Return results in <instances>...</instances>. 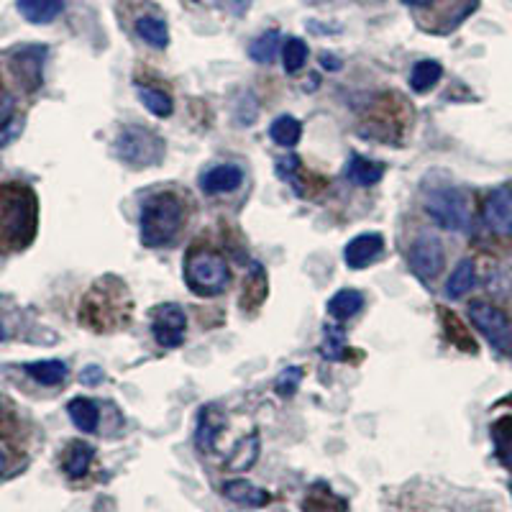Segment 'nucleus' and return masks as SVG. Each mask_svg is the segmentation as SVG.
Instances as JSON below:
<instances>
[{"label": "nucleus", "instance_id": "nucleus-1", "mask_svg": "<svg viewBox=\"0 0 512 512\" xmlns=\"http://www.w3.org/2000/svg\"><path fill=\"white\" fill-rule=\"evenodd\" d=\"M185 226V203L175 192H154L141 205L139 228L141 244L149 249H162L177 239V233Z\"/></svg>", "mask_w": 512, "mask_h": 512}, {"label": "nucleus", "instance_id": "nucleus-2", "mask_svg": "<svg viewBox=\"0 0 512 512\" xmlns=\"http://www.w3.org/2000/svg\"><path fill=\"white\" fill-rule=\"evenodd\" d=\"M185 280L187 287L198 295H221L231 282V267L216 251H195L187 254Z\"/></svg>", "mask_w": 512, "mask_h": 512}, {"label": "nucleus", "instance_id": "nucleus-3", "mask_svg": "<svg viewBox=\"0 0 512 512\" xmlns=\"http://www.w3.org/2000/svg\"><path fill=\"white\" fill-rule=\"evenodd\" d=\"M116 154L128 167H154L164 157V141L149 128L128 126L118 134Z\"/></svg>", "mask_w": 512, "mask_h": 512}, {"label": "nucleus", "instance_id": "nucleus-4", "mask_svg": "<svg viewBox=\"0 0 512 512\" xmlns=\"http://www.w3.org/2000/svg\"><path fill=\"white\" fill-rule=\"evenodd\" d=\"M425 213L433 218L446 231H466L472 216H469V200L461 190L454 187H441V190L428 192L425 198Z\"/></svg>", "mask_w": 512, "mask_h": 512}, {"label": "nucleus", "instance_id": "nucleus-5", "mask_svg": "<svg viewBox=\"0 0 512 512\" xmlns=\"http://www.w3.org/2000/svg\"><path fill=\"white\" fill-rule=\"evenodd\" d=\"M469 320L497 351H507L512 346V323L502 308L477 300L469 305Z\"/></svg>", "mask_w": 512, "mask_h": 512}, {"label": "nucleus", "instance_id": "nucleus-6", "mask_svg": "<svg viewBox=\"0 0 512 512\" xmlns=\"http://www.w3.org/2000/svg\"><path fill=\"white\" fill-rule=\"evenodd\" d=\"M410 269L418 277L423 285H431L438 274L443 272V264H446V254H443L441 241L433 236V233H420L415 244L410 246Z\"/></svg>", "mask_w": 512, "mask_h": 512}, {"label": "nucleus", "instance_id": "nucleus-7", "mask_svg": "<svg viewBox=\"0 0 512 512\" xmlns=\"http://www.w3.org/2000/svg\"><path fill=\"white\" fill-rule=\"evenodd\" d=\"M152 333L162 349H180L185 344L187 315L177 303H162L152 310Z\"/></svg>", "mask_w": 512, "mask_h": 512}, {"label": "nucleus", "instance_id": "nucleus-8", "mask_svg": "<svg viewBox=\"0 0 512 512\" xmlns=\"http://www.w3.org/2000/svg\"><path fill=\"white\" fill-rule=\"evenodd\" d=\"M484 223L497 236H512V190L500 187L484 200Z\"/></svg>", "mask_w": 512, "mask_h": 512}, {"label": "nucleus", "instance_id": "nucleus-9", "mask_svg": "<svg viewBox=\"0 0 512 512\" xmlns=\"http://www.w3.org/2000/svg\"><path fill=\"white\" fill-rule=\"evenodd\" d=\"M384 251V236L382 233H361L354 241L346 244V264L351 269H367L374 264Z\"/></svg>", "mask_w": 512, "mask_h": 512}, {"label": "nucleus", "instance_id": "nucleus-10", "mask_svg": "<svg viewBox=\"0 0 512 512\" xmlns=\"http://www.w3.org/2000/svg\"><path fill=\"white\" fill-rule=\"evenodd\" d=\"M241 182H244V169L236 164H216L200 177V187L205 195H228V192L239 190Z\"/></svg>", "mask_w": 512, "mask_h": 512}, {"label": "nucleus", "instance_id": "nucleus-11", "mask_svg": "<svg viewBox=\"0 0 512 512\" xmlns=\"http://www.w3.org/2000/svg\"><path fill=\"white\" fill-rule=\"evenodd\" d=\"M223 428H226V415L218 408H203V413L198 418V428H195V443H198L203 454L216 448Z\"/></svg>", "mask_w": 512, "mask_h": 512}, {"label": "nucleus", "instance_id": "nucleus-12", "mask_svg": "<svg viewBox=\"0 0 512 512\" xmlns=\"http://www.w3.org/2000/svg\"><path fill=\"white\" fill-rule=\"evenodd\" d=\"M223 495L244 507H264L269 502V492L246 482V479H228V482H223Z\"/></svg>", "mask_w": 512, "mask_h": 512}, {"label": "nucleus", "instance_id": "nucleus-13", "mask_svg": "<svg viewBox=\"0 0 512 512\" xmlns=\"http://www.w3.org/2000/svg\"><path fill=\"white\" fill-rule=\"evenodd\" d=\"M16 8L29 24L44 26L64 11V0H16Z\"/></svg>", "mask_w": 512, "mask_h": 512}, {"label": "nucleus", "instance_id": "nucleus-14", "mask_svg": "<svg viewBox=\"0 0 512 512\" xmlns=\"http://www.w3.org/2000/svg\"><path fill=\"white\" fill-rule=\"evenodd\" d=\"M384 177V164L372 162V159L361 157V154H354L346 164V180L354 182L359 187H372L377 185Z\"/></svg>", "mask_w": 512, "mask_h": 512}, {"label": "nucleus", "instance_id": "nucleus-15", "mask_svg": "<svg viewBox=\"0 0 512 512\" xmlns=\"http://www.w3.org/2000/svg\"><path fill=\"white\" fill-rule=\"evenodd\" d=\"M474 285H477V267H474V259H461V262L456 264L454 272H451V277L446 280V297L456 300V297L469 295Z\"/></svg>", "mask_w": 512, "mask_h": 512}, {"label": "nucleus", "instance_id": "nucleus-16", "mask_svg": "<svg viewBox=\"0 0 512 512\" xmlns=\"http://www.w3.org/2000/svg\"><path fill=\"white\" fill-rule=\"evenodd\" d=\"M67 413H70L72 423H75L82 433L98 431L100 408L98 402L90 400V397H75V400L67 405Z\"/></svg>", "mask_w": 512, "mask_h": 512}, {"label": "nucleus", "instance_id": "nucleus-17", "mask_svg": "<svg viewBox=\"0 0 512 512\" xmlns=\"http://www.w3.org/2000/svg\"><path fill=\"white\" fill-rule=\"evenodd\" d=\"M361 308H364V295H361L359 290H338L336 295L328 300V313H331L333 320H338V323L354 318Z\"/></svg>", "mask_w": 512, "mask_h": 512}, {"label": "nucleus", "instance_id": "nucleus-18", "mask_svg": "<svg viewBox=\"0 0 512 512\" xmlns=\"http://www.w3.org/2000/svg\"><path fill=\"white\" fill-rule=\"evenodd\" d=\"M93 456H95V448L88 446V443H82V441L70 443L67 456H64V472L70 474L72 479L85 477L90 464H93Z\"/></svg>", "mask_w": 512, "mask_h": 512}, {"label": "nucleus", "instance_id": "nucleus-19", "mask_svg": "<svg viewBox=\"0 0 512 512\" xmlns=\"http://www.w3.org/2000/svg\"><path fill=\"white\" fill-rule=\"evenodd\" d=\"M441 75H443V67L436 62V59H423V62L415 64L413 72H410V88H413V93L418 95L428 93V90L436 88Z\"/></svg>", "mask_w": 512, "mask_h": 512}, {"label": "nucleus", "instance_id": "nucleus-20", "mask_svg": "<svg viewBox=\"0 0 512 512\" xmlns=\"http://www.w3.org/2000/svg\"><path fill=\"white\" fill-rule=\"evenodd\" d=\"M300 136H303V123L297 121L295 116L274 118L272 126H269V139H272L277 146H285V149L297 146Z\"/></svg>", "mask_w": 512, "mask_h": 512}, {"label": "nucleus", "instance_id": "nucleus-21", "mask_svg": "<svg viewBox=\"0 0 512 512\" xmlns=\"http://www.w3.org/2000/svg\"><path fill=\"white\" fill-rule=\"evenodd\" d=\"M259 448H262V443H259V436L256 433H251V436H246L244 441L236 443V448L231 451V456H228V469L231 472H246L249 466H254V461L259 459Z\"/></svg>", "mask_w": 512, "mask_h": 512}, {"label": "nucleus", "instance_id": "nucleus-22", "mask_svg": "<svg viewBox=\"0 0 512 512\" xmlns=\"http://www.w3.org/2000/svg\"><path fill=\"white\" fill-rule=\"evenodd\" d=\"M26 374H29V377H34L39 384L54 387V384H62L64 379H67V364L59 359L34 361V364H26Z\"/></svg>", "mask_w": 512, "mask_h": 512}, {"label": "nucleus", "instance_id": "nucleus-23", "mask_svg": "<svg viewBox=\"0 0 512 512\" xmlns=\"http://www.w3.org/2000/svg\"><path fill=\"white\" fill-rule=\"evenodd\" d=\"M136 34L141 36V41H146L149 47L154 49H167L169 44V29L162 18L157 16H144L136 21Z\"/></svg>", "mask_w": 512, "mask_h": 512}, {"label": "nucleus", "instance_id": "nucleus-24", "mask_svg": "<svg viewBox=\"0 0 512 512\" xmlns=\"http://www.w3.org/2000/svg\"><path fill=\"white\" fill-rule=\"evenodd\" d=\"M277 52H280V31L277 29L264 31L262 36H256L249 47V57L259 64L274 62Z\"/></svg>", "mask_w": 512, "mask_h": 512}, {"label": "nucleus", "instance_id": "nucleus-25", "mask_svg": "<svg viewBox=\"0 0 512 512\" xmlns=\"http://www.w3.org/2000/svg\"><path fill=\"white\" fill-rule=\"evenodd\" d=\"M136 93H139V100H141V105H144L146 111L154 113L157 118H169V116H172V111H175L172 98H169L164 90L144 88V85H139V88H136Z\"/></svg>", "mask_w": 512, "mask_h": 512}, {"label": "nucleus", "instance_id": "nucleus-26", "mask_svg": "<svg viewBox=\"0 0 512 512\" xmlns=\"http://www.w3.org/2000/svg\"><path fill=\"white\" fill-rule=\"evenodd\" d=\"M308 44L303 39H292L285 41V47H282V64H285L287 75H297V72L303 70L305 64H308Z\"/></svg>", "mask_w": 512, "mask_h": 512}, {"label": "nucleus", "instance_id": "nucleus-27", "mask_svg": "<svg viewBox=\"0 0 512 512\" xmlns=\"http://www.w3.org/2000/svg\"><path fill=\"white\" fill-rule=\"evenodd\" d=\"M303 369L300 367H287L285 372L280 374V377L274 379V390L280 392L282 397H290V395H295L297 392V387H300V382H303Z\"/></svg>", "mask_w": 512, "mask_h": 512}, {"label": "nucleus", "instance_id": "nucleus-28", "mask_svg": "<svg viewBox=\"0 0 512 512\" xmlns=\"http://www.w3.org/2000/svg\"><path fill=\"white\" fill-rule=\"evenodd\" d=\"M323 354H326V359H331V361L344 359V356H346L344 333H341V331H331V328H328V331H326V344H323Z\"/></svg>", "mask_w": 512, "mask_h": 512}, {"label": "nucleus", "instance_id": "nucleus-29", "mask_svg": "<svg viewBox=\"0 0 512 512\" xmlns=\"http://www.w3.org/2000/svg\"><path fill=\"white\" fill-rule=\"evenodd\" d=\"M297 169H300V159H297L295 154H285V157L277 159V175H280L285 182H295Z\"/></svg>", "mask_w": 512, "mask_h": 512}, {"label": "nucleus", "instance_id": "nucleus-30", "mask_svg": "<svg viewBox=\"0 0 512 512\" xmlns=\"http://www.w3.org/2000/svg\"><path fill=\"white\" fill-rule=\"evenodd\" d=\"M13 111H16V100H13L11 95H0V128L11 121Z\"/></svg>", "mask_w": 512, "mask_h": 512}, {"label": "nucleus", "instance_id": "nucleus-31", "mask_svg": "<svg viewBox=\"0 0 512 512\" xmlns=\"http://www.w3.org/2000/svg\"><path fill=\"white\" fill-rule=\"evenodd\" d=\"M105 379V372L100 367H88V369H82V374H80V382L82 384H90V387H95V384H100Z\"/></svg>", "mask_w": 512, "mask_h": 512}, {"label": "nucleus", "instance_id": "nucleus-32", "mask_svg": "<svg viewBox=\"0 0 512 512\" xmlns=\"http://www.w3.org/2000/svg\"><path fill=\"white\" fill-rule=\"evenodd\" d=\"M249 6H251V0H228V8H231L233 13H239V16H241V13H244Z\"/></svg>", "mask_w": 512, "mask_h": 512}, {"label": "nucleus", "instance_id": "nucleus-33", "mask_svg": "<svg viewBox=\"0 0 512 512\" xmlns=\"http://www.w3.org/2000/svg\"><path fill=\"white\" fill-rule=\"evenodd\" d=\"M320 62L326 64V70H338V67H341V62H338L336 57H331V54H323V57H320Z\"/></svg>", "mask_w": 512, "mask_h": 512}, {"label": "nucleus", "instance_id": "nucleus-34", "mask_svg": "<svg viewBox=\"0 0 512 512\" xmlns=\"http://www.w3.org/2000/svg\"><path fill=\"white\" fill-rule=\"evenodd\" d=\"M405 6H413V8H423V6H431L433 0H402Z\"/></svg>", "mask_w": 512, "mask_h": 512}, {"label": "nucleus", "instance_id": "nucleus-35", "mask_svg": "<svg viewBox=\"0 0 512 512\" xmlns=\"http://www.w3.org/2000/svg\"><path fill=\"white\" fill-rule=\"evenodd\" d=\"M6 469V456H3V448H0V474Z\"/></svg>", "mask_w": 512, "mask_h": 512}, {"label": "nucleus", "instance_id": "nucleus-36", "mask_svg": "<svg viewBox=\"0 0 512 512\" xmlns=\"http://www.w3.org/2000/svg\"><path fill=\"white\" fill-rule=\"evenodd\" d=\"M0 338H3V326H0Z\"/></svg>", "mask_w": 512, "mask_h": 512}]
</instances>
